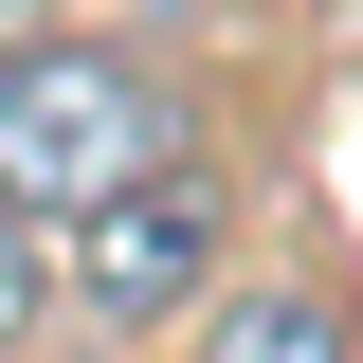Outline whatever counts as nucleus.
Wrapping results in <instances>:
<instances>
[{
	"label": "nucleus",
	"mask_w": 363,
	"mask_h": 363,
	"mask_svg": "<svg viewBox=\"0 0 363 363\" xmlns=\"http://www.w3.org/2000/svg\"><path fill=\"white\" fill-rule=\"evenodd\" d=\"M145 164H182V109H164L145 55H109V37H18L0 55V218L73 236L91 200H128Z\"/></svg>",
	"instance_id": "f257e3e1"
},
{
	"label": "nucleus",
	"mask_w": 363,
	"mask_h": 363,
	"mask_svg": "<svg viewBox=\"0 0 363 363\" xmlns=\"http://www.w3.org/2000/svg\"><path fill=\"white\" fill-rule=\"evenodd\" d=\"M55 291H73L91 327H164V309H200V291H218V182H200V164H145L128 200H91Z\"/></svg>",
	"instance_id": "f03ea898"
},
{
	"label": "nucleus",
	"mask_w": 363,
	"mask_h": 363,
	"mask_svg": "<svg viewBox=\"0 0 363 363\" xmlns=\"http://www.w3.org/2000/svg\"><path fill=\"white\" fill-rule=\"evenodd\" d=\"M200 363H363V327L309 272H255V291H200Z\"/></svg>",
	"instance_id": "7ed1b4c3"
},
{
	"label": "nucleus",
	"mask_w": 363,
	"mask_h": 363,
	"mask_svg": "<svg viewBox=\"0 0 363 363\" xmlns=\"http://www.w3.org/2000/svg\"><path fill=\"white\" fill-rule=\"evenodd\" d=\"M0 18H18V0H0Z\"/></svg>",
	"instance_id": "423d86ee"
},
{
	"label": "nucleus",
	"mask_w": 363,
	"mask_h": 363,
	"mask_svg": "<svg viewBox=\"0 0 363 363\" xmlns=\"http://www.w3.org/2000/svg\"><path fill=\"white\" fill-rule=\"evenodd\" d=\"M55 327V255H37V218H0V363Z\"/></svg>",
	"instance_id": "20e7f679"
},
{
	"label": "nucleus",
	"mask_w": 363,
	"mask_h": 363,
	"mask_svg": "<svg viewBox=\"0 0 363 363\" xmlns=\"http://www.w3.org/2000/svg\"><path fill=\"white\" fill-rule=\"evenodd\" d=\"M128 18H200V0H128Z\"/></svg>",
	"instance_id": "39448f33"
}]
</instances>
